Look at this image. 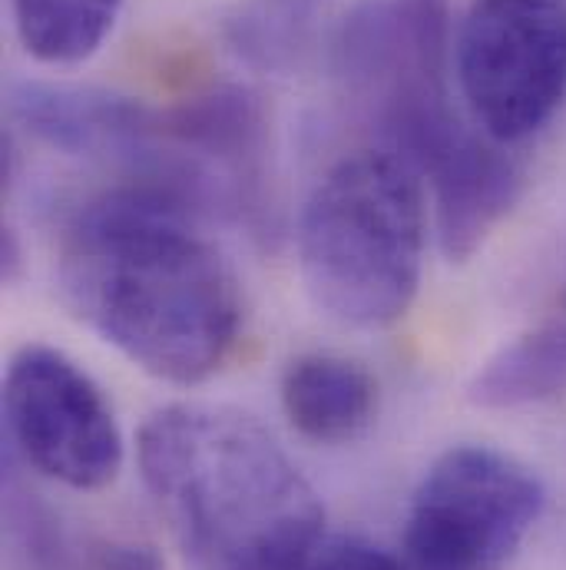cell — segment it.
Masks as SVG:
<instances>
[{
  "label": "cell",
  "instance_id": "cell-2",
  "mask_svg": "<svg viewBox=\"0 0 566 570\" xmlns=\"http://www.w3.org/2000/svg\"><path fill=\"white\" fill-rule=\"evenodd\" d=\"M140 474L192 570H305L325 504L252 415L179 402L137 438Z\"/></svg>",
  "mask_w": 566,
  "mask_h": 570
},
{
  "label": "cell",
  "instance_id": "cell-6",
  "mask_svg": "<svg viewBox=\"0 0 566 570\" xmlns=\"http://www.w3.org/2000/svg\"><path fill=\"white\" fill-rule=\"evenodd\" d=\"M457 80L490 140L534 137L566 97V0H477L457 33Z\"/></svg>",
  "mask_w": 566,
  "mask_h": 570
},
{
  "label": "cell",
  "instance_id": "cell-14",
  "mask_svg": "<svg viewBox=\"0 0 566 570\" xmlns=\"http://www.w3.org/2000/svg\"><path fill=\"white\" fill-rule=\"evenodd\" d=\"M318 0H252L232 20V43L259 67H288L308 43Z\"/></svg>",
  "mask_w": 566,
  "mask_h": 570
},
{
  "label": "cell",
  "instance_id": "cell-5",
  "mask_svg": "<svg viewBox=\"0 0 566 570\" xmlns=\"http://www.w3.org/2000/svg\"><path fill=\"white\" fill-rule=\"evenodd\" d=\"M447 0H358L341 20L335 63L378 146H398L450 110Z\"/></svg>",
  "mask_w": 566,
  "mask_h": 570
},
{
  "label": "cell",
  "instance_id": "cell-10",
  "mask_svg": "<svg viewBox=\"0 0 566 570\" xmlns=\"http://www.w3.org/2000/svg\"><path fill=\"white\" fill-rule=\"evenodd\" d=\"M288 425L315 444H348L378 415L375 375L335 352H308L285 365L279 385Z\"/></svg>",
  "mask_w": 566,
  "mask_h": 570
},
{
  "label": "cell",
  "instance_id": "cell-12",
  "mask_svg": "<svg viewBox=\"0 0 566 570\" xmlns=\"http://www.w3.org/2000/svg\"><path fill=\"white\" fill-rule=\"evenodd\" d=\"M20 47L47 67L90 60L113 33L123 0H10Z\"/></svg>",
  "mask_w": 566,
  "mask_h": 570
},
{
  "label": "cell",
  "instance_id": "cell-1",
  "mask_svg": "<svg viewBox=\"0 0 566 570\" xmlns=\"http://www.w3.org/2000/svg\"><path fill=\"white\" fill-rule=\"evenodd\" d=\"M199 219L172 186L127 179L87 199L60 236L70 312L169 385L212 379L242 332L239 279Z\"/></svg>",
  "mask_w": 566,
  "mask_h": 570
},
{
  "label": "cell",
  "instance_id": "cell-13",
  "mask_svg": "<svg viewBox=\"0 0 566 570\" xmlns=\"http://www.w3.org/2000/svg\"><path fill=\"white\" fill-rule=\"evenodd\" d=\"M3 570H90L87 548L77 544L57 511L23 484L10 454L3 474Z\"/></svg>",
  "mask_w": 566,
  "mask_h": 570
},
{
  "label": "cell",
  "instance_id": "cell-8",
  "mask_svg": "<svg viewBox=\"0 0 566 570\" xmlns=\"http://www.w3.org/2000/svg\"><path fill=\"white\" fill-rule=\"evenodd\" d=\"M10 114L40 142L87 159H113L130 176H146L159 153V110H149L130 97L67 87V83H13Z\"/></svg>",
  "mask_w": 566,
  "mask_h": 570
},
{
  "label": "cell",
  "instance_id": "cell-11",
  "mask_svg": "<svg viewBox=\"0 0 566 570\" xmlns=\"http://www.w3.org/2000/svg\"><path fill=\"white\" fill-rule=\"evenodd\" d=\"M566 395V322H547L494 352L467 385V402L487 412L547 405Z\"/></svg>",
  "mask_w": 566,
  "mask_h": 570
},
{
  "label": "cell",
  "instance_id": "cell-3",
  "mask_svg": "<svg viewBox=\"0 0 566 570\" xmlns=\"http://www.w3.org/2000/svg\"><path fill=\"white\" fill-rule=\"evenodd\" d=\"M421 176L391 149L341 156L298 216V266L315 305L351 328L408 315L425 273Z\"/></svg>",
  "mask_w": 566,
  "mask_h": 570
},
{
  "label": "cell",
  "instance_id": "cell-16",
  "mask_svg": "<svg viewBox=\"0 0 566 570\" xmlns=\"http://www.w3.org/2000/svg\"><path fill=\"white\" fill-rule=\"evenodd\" d=\"M83 548L90 570H166L156 548L133 538H90Z\"/></svg>",
  "mask_w": 566,
  "mask_h": 570
},
{
  "label": "cell",
  "instance_id": "cell-4",
  "mask_svg": "<svg viewBox=\"0 0 566 570\" xmlns=\"http://www.w3.org/2000/svg\"><path fill=\"white\" fill-rule=\"evenodd\" d=\"M547 508L534 468L490 444H454L418 481L405 518L408 570H504Z\"/></svg>",
  "mask_w": 566,
  "mask_h": 570
},
{
  "label": "cell",
  "instance_id": "cell-9",
  "mask_svg": "<svg viewBox=\"0 0 566 570\" xmlns=\"http://www.w3.org/2000/svg\"><path fill=\"white\" fill-rule=\"evenodd\" d=\"M427 183L434 193L440 253L450 263H464L487 243V236L520 199L524 169L504 142L490 140L480 130Z\"/></svg>",
  "mask_w": 566,
  "mask_h": 570
},
{
  "label": "cell",
  "instance_id": "cell-7",
  "mask_svg": "<svg viewBox=\"0 0 566 570\" xmlns=\"http://www.w3.org/2000/svg\"><path fill=\"white\" fill-rule=\"evenodd\" d=\"M7 451L37 474L100 491L123 468V431L103 389L63 352L23 345L3 372Z\"/></svg>",
  "mask_w": 566,
  "mask_h": 570
},
{
  "label": "cell",
  "instance_id": "cell-15",
  "mask_svg": "<svg viewBox=\"0 0 566 570\" xmlns=\"http://www.w3.org/2000/svg\"><path fill=\"white\" fill-rule=\"evenodd\" d=\"M305 570H408L385 548L361 538H338L311 554Z\"/></svg>",
  "mask_w": 566,
  "mask_h": 570
}]
</instances>
